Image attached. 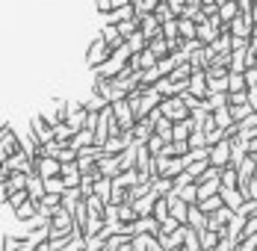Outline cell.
<instances>
[{"mask_svg":"<svg viewBox=\"0 0 257 251\" xmlns=\"http://www.w3.org/2000/svg\"><path fill=\"white\" fill-rule=\"evenodd\" d=\"M109 53H112V50H109V45L103 42L101 33H98V36H95V39L89 42V48H86V65H89V68L101 65V62L106 59V56H109Z\"/></svg>","mask_w":257,"mask_h":251,"instance_id":"1","label":"cell"},{"mask_svg":"<svg viewBox=\"0 0 257 251\" xmlns=\"http://www.w3.org/2000/svg\"><path fill=\"white\" fill-rule=\"evenodd\" d=\"M207 160H210V166L225 169V166L231 163V139H219L216 145H210V151H207Z\"/></svg>","mask_w":257,"mask_h":251,"instance_id":"2","label":"cell"},{"mask_svg":"<svg viewBox=\"0 0 257 251\" xmlns=\"http://www.w3.org/2000/svg\"><path fill=\"white\" fill-rule=\"evenodd\" d=\"M109 112H112V118L121 124V130H130V127L136 124V118H133V109H130L127 98H118L109 103Z\"/></svg>","mask_w":257,"mask_h":251,"instance_id":"3","label":"cell"},{"mask_svg":"<svg viewBox=\"0 0 257 251\" xmlns=\"http://www.w3.org/2000/svg\"><path fill=\"white\" fill-rule=\"evenodd\" d=\"M62 172V163L56 160V157H48V154H42L39 160H36V175L42 177H53V175H59Z\"/></svg>","mask_w":257,"mask_h":251,"instance_id":"4","label":"cell"},{"mask_svg":"<svg viewBox=\"0 0 257 251\" xmlns=\"http://www.w3.org/2000/svg\"><path fill=\"white\" fill-rule=\"evenodd\" d=\"M251 24H254L251 12H239L233 21H228V27H231V36H239V39H248V36H251Z\"/></svg>","mask_w":257,"mask_h":251,"instance_id":"5","label":"cell"},{"mask_svg":"<svg viewBox=\"0 0 257 251\" xmlns=\"http://www.w3.org/2000/svg\"><path fill=\"white\" fill-rule=\"evenodd\" d=\"M136 18H139V33H142L145 39L160 36V21L154 18V12H136Z\"/></svg>","mask_w":257,"mask_h":251,"instance_id":"6","label":"cell"},{"mask_svg":"<svg viewBox=\"0 0 257 251\" xmlns=\"http://www.w3.org/2000/svg\"><path fill=\"white\" fill-rule=\"evenodd\" d=\"M62 207V195H53V192H45L42 198H39V216H45L48 222H51V216Z\"/></svg>","mask_w":257,"mask_h":251,"instance_id":"7","label":"cell"},{"mask_svg":"<svg viewBox=\"0 0 257 251\" xmlns=\"http://www.w3.org/2000/svg\"><path fill=\"white\" fill-rule=\"evenodd\" d=\"M151 163H154V154L145 148V142H136V163H133V169L139 175H148L151 172Z\"/></svg>","mask_w":257,"mask_h":251,"instance_id":"8","label":"cell"},{"mask_svg":"<svg viewBox=\"0 0 257 251\" xmlns=\"http://www.w3.org/2000/svg\"><path fill=\"white\" fill-rule=\"evenodd\" d=\"M166 201H169V216H172V219H178L180 225H186V216H189V204H186V201H180L175 192H172V195H166Z\"/></svg>","mask_w":257,"mask_h":251,"instance_id":"9","label":"cell"},{"mask_svg":"<svg viewBox=\"0 0 257 251\" xmlns=\"http://www.w3.org/2000/svg\"><path fill=\"white\" fill-rule=\"evenodd\" d=\"M186 92L195 98H207V74L204 71H192L186 80Z\"/></svg>","mask_w":257,"mask_h":251,"instance_id":"10","label":"cell"},{"mask_svg":"<svg viewBox=\"0 0 257 251\" xmlns=\"http://www.w3.org/2000/svg\"><path fill=\"white\" fill-rule=\"evenodd\" d=\"M160 198V195H154V192H145L142 198H136L130 207L136 210V216H151V210H154V201Z\"/></svg>","mask_w":257,"mask_h":251,"instance_id":"11","label":"cell"},{"mask_svg":"<svg viewBox=\"0 0 257 251\" xmlns=\"http://www.w3.org/2000/svg\"><path fill=\"white\" fill-rule=\"evenodd\" d=\"M219 195H222V201H225V207H231L233 213L239 210L242 195H239V189H236V186H219Z\"/></svg>","mask_w":257,"mask_h":251,"instance_id":"12","label":"cell"},{"mask_svg":"<svg viewBox=\"0 0 257 251\" xmlns=\"http://www.w3.org/2000/svg\"><path fill=\"white\" fill-rule=\"evenodd\" d=\"M12 213H15V219H18V222H27V219H33V216L39 213V201H36V198H27L24 204H18Z\"/></svg>","mask_w":257,"mask_h":251,"instance_id":"13","label":"cell"},{"mask_svg":"<svg viewBox=\"0 0 257 251\" xmlns=\"http://www.w3.org/2000/svg\"><path fill=\"white\" fill-rule=\"evenodd\" d=\"M207 219H210V216L198 210V204H189V216H186V225L195 227V230H204V227H207Z\"/></svg>","mask_w":257,"mask_h":251,"instance_id":"14","label":"cell"},{"mask_svg":"<svg viewBox=\"0 0 257 251\" xmlns=\"http://www.w3.org/2000/svg\"><path fill=\"white\" fill-rule=\"evenodd\" d=\"M80 103L86 106V112H101V109H106V106H109V100L103 98V95H98V92H92L89 98H83Z\"/></svg>","mask_w":257,"mask_h":251,"instance_id":"15","label":"cell"},{"mask_svg":"<svg viewBox=\"0 0 257 251\" xmlns=\"http://www.w3.org/2000/svg\"><path fill=\"white\" fill-rule=\"evenodd\" d=\"M148 50L154 53L157 59H163V56H169V39L160 33V36H154V39H148Z\"/></svg>","mask_w":257,"mask_h":251,"instance_id":"16","label":"cell"},{"mask_svg":"<svg viewBox=\"0 0 257 251\" xmlns=\"http://www.w3.org/2000/svg\"><path fill=\"white\" fill-rule=\"evenodd\" d=\"M210 112H213V121H216V127H219V130H225V127L236 124V121H233V115H231V109H228V106H216V109H210Z\"/></svg>","mask_w":257,"mask_h":251,"instance_id":"17","label":"cell"},{"mask_svg":"<svg viewBox=\"0 0 257 251\" xmlns=\"http://www.w3.org/2000/svg\"><path fill=\"white\" fill-rule=\"evenodd\" d=\"M71 222H74V216H71L65 207H59V210L51 216V225L59 227V230H71Z\"/></svg>","mask_w":257,"mask_h":251,"instance_id":"18","label":"cell"},{"mask_svg":"<svg viewBox=\"0 0 257 251\" xmlns=\"http://www.w3.org/2000/svg\"><path fill=\"white\" fill-rule=\"evenodd\" d=\"M6 192H18V189H27V175L24 172H9V177L3 180Z\"/></svg>","mask_w":257,"mask_h":251,"instance_id":"19","label":"cell"},{"mask_svg":"<svg viewBox=\"0 0 257 251\" xmlns=\"http://www.w3.org/2000/svg\"><path fill=\"white\" fill-rule=\"evenodd\" d=\"M195 204H198V210H201V213H207V216H213V213H216V210H219V207H222L225 201H222V195L216 192V195H207V198L195 201Z\"/></svg>","mask_w":257,"mask_h":251,"instance_id":"20","label":"cell"},{"mask_svg":"<svg viewBox=\"0 0 257 251\" xmlns=\"http://www.w3.org/2000/svg\"><path fill=\"white\" fill-rule=\"evenodd\" d=\"M189 74H192V65L183 59V62H178V65L169 71V80H172V83H186V80H189Z\"/></svg>","mask_w":257,"mask_h":251,"instance_id":"21","label":"cell"},{"mask_svg":"<svg viewBox=\"0 0 257 251\" xmlns=\"http://www.w3.org/2000/svg\"><path fill=\"white\" fill-rule=\"evenodd\" d=\"M183 251H201V242H198V230L189 225H183Z\"/></svg>","mask_w":257,"mask_h":251,"instance_id":"22","label":"cell"},{"mask_svg":"<svg viewBox=\"0 0 257 251\" xmlns=\"http://www.w3.org/2000/svg\"><path fill=\"white\" fill-rule=\"evenodd\" d=\"M103 227V216H86V225H83V239L89 236H98Z\"/></svg>","mask_w":257,"mask_h":251,"instance_id":"23","label":"cell"},{"mask_svg":"<svg viewBox=\"0 0 257 251\" xmlns=\"http://www.w3.org/2000/svg\"><path fill=\"white\" fill-rule=\"evenodd\" d=\"M27 192H30V198H42L45 195V180L39 175H27Z\"/></svg>","mask_w":257,"mask_h":251,"instance_id":"24","label":"cell"},{"mask_svg":"<svg viewBox=\"0 0 257 251\" xmlns=\"http://www.w3.org/2000/svg\"><path fill=\"white\" fill-rule=\"evenodd\" d=\"M180 201H186V204H195L198 201V186H195V180H189V183H183L178 192H175Z\"/></svg>","mask_w":257,"mask_h":251,"instance_id":"25","label":"cell"},{"mask_svg":"<svg viewBox=\"0 0 257 251\" xmlns=\"http://www.w3.org/2000/svg\"><path fill=\"white\" fill-rule=\"evenodd\" d=\"M172 124H175L172 118H166V115H157V118H154V133H157V136H163V139L169 142V139H172Z\"/></svg>","mask_w":257,"mask_h":251,"instance_id":"26","label":"cell"},{"mask_svg":"<svg viewBox=\"0 0 257 251\" xmlns=\"http://www.w3.org/2000/svg\"><path fill=\"white\" fill-rule=\"evenodd\" d=\"M124 42H127L130 53H139V50H145V48H148V39H145V36L139 33V30H136V33H130V36L124 39Z\"/></svg>","mask_w":257,"mask_h":251,"instance_id":"27","label":"cell"},{"mask_svg":"<svg viewBox=\"0 0 257 251\" xmlns=\"http://www.w3.org/2000/svg\"><path fill=\"white\" fill-rule=\"evenodd\" d=\"M228 92H248V83H245V77L236 74V71H228Z\"/></svg>","mask_w":257,"mask_h":251,"instance_id":"28","label":"cell"},{"mask_svg":"<svg viewBox=\"0 0 257 251\" xmlns=\"http://www.w3.org/2000/svg\"><path fill=\"white\" fill-rule=\"evenodd\" d=\"M83 201H86V210H89V216H103V204H106L103 198H98V195L92 192V195H86Z\"/></svg>","mask_w":257,"mask_h":251,"instance_id":"29","label":"cell"},{"mask_svg":"<svg viewBox=\"0 0 257 251\" xmlns=\"http://www.w3.org/2000/svg\"><path fill=\"white\" fill-rule=\"evenodd\" d=\"M236 15H239V3H236V0H228V3L219 6V18H222V21H233Z\"/></svg>","mask_w":257,"mask_h":251,"instance_id":"30","label":"cell"},{"mask_svg":"<svg viewBox=\"0 0 257 251\" xmlns=\"http://www.w3.org/2000/svg\"><path fill=\"white\" fill-rule=\"evenodd\" d=\"M207 166H210V160H207V157H201V160H189L183 172H186V175H189V177H192V180H195V177L201 175V172H204Z\"/></svg>","mask_w":257,"mask_h":251,"instance_id":"31","label":"cell"},{"mask_svg":"<svg viewBox=\"0 0 257 251\" xmlns=\"http://www.w3.org/2000/svg\"><path fill=\"white\" fill-rule=\"evenodd\" d=\"M133 56H136V62H139V71H145V68H154V65H157V56H154L148 48L139 50V53H133Z\"/></svg>","mask_w":257,"mask_h":251,"instance_id":"32","label":"cell"},{"mask_svg":"<svg viewBox=\"0 0 257 251\" xmlns=\"http://www.w3.org/2000/svg\"><path fill=\"white\" fill-rule=\"evenodd\" d=\"M115 30H118V36H121V39H127L130 33H136V30H139V18L133 15V18H127V21H118Z\"/></svg>","mask_w":257,"mask_h":251,"instance_id":"33","label":"cell"},{"mask_svg":"<svg viewBox=\"0 0 257 251\" xmlns=\"http://www.w3.org/2000/svg\"><path fill=\"white\" fill-rule=\"evenodd\" d=\"M45 192H53V195H62V192H65V183H62V175L45 177Z\"/></svg>","mask_w":257,"mask_h":251,"instance_id":"34","label":"cell"},{"mask_svg":"<svg viewBox=\"0 0 257 251\" xmlns=\"http://www.w3.org/2000/svg\"><path fill=\"white\" fill-rule=\"evenodd\" d=\"M207 109H216V106H228V92H207Z\"/></svg>","mask_w":257,"mask_h":251,"instance_id":"35","label":"cell"},{"mask_svg":"<svg viewBox=\"0 0 257 251\" xmlns=\"http://www.w3.org/2000/svg\"><path fill=\"white\" fill-rule=\"evenodd\" d=\"M178 33L180 39H195V21L192 18H178Z\"/></svg>","mask_w":257,"mask_h":251,"instance_id":"36","label":"cell"},{"mask_svg":"<svg viewBox=\"0 0 257 251\" xmlns=\"http://www.w3.org/2000/svg\"><path fill=\"white\" fill-rule=\"evenodd\" d=\"M195 186H198V201L219 192V180H201V183H195Z\"/></svg>","mask_w":257,"mask_h":251,"instance_id":"37","label":"cell"},{"mask_svg":"<svg viewBox=\"0 0 257 251\" xmlns=\"http://www.w3.org/2000/svg\"><path fill=\"white\" fill-rule=\"evenodd\" d=\"M151 216H154L157 222H166V219H169V201H166V198H157Z\"/></svg>","mask_w":257,"mask_h":251,"instance_id":"38","label":"cell"},{"mask_svg":"<svg viewBox=\"0 0 257 251\" xmlns=\"http://www.w3.org/2000/svg\"><path fill=\"white\" fill-rule=\"evenodd\" d=\"M154 18L160 21V24H163V21H169V18H178V15L169 9V3H166V0H160V3L154 6Z\"/></svg>","mask_w":257,"mask_h":251,"instance_id":"39","label":"cell"},{"mask_svg":"<svg viewBox=\"0 0 257 251\" xmlns=\"http://www.w3.org/2000/svg\"><path fill=\"white\" fill-rule=\"evenodd\" d=\"M145 148L157 157V154H163V148H166V139H163V136H157V133H151V136L145 139Z\"/></svg>","mask_w":257,"mask_h":251,"instance_id":"40","label":"cell"},{"mask_svg":"<svg viewBox=\"0 0 257 251\" xmlns=\"http://www.w3.org/2000/svg\"><path fill=\"white\" fill-rule=\"evenodd\" d=\"M207 92H228V74L225 77H207Z\"/></svg>","mask_w":257,"mask_h":251,"instance_id":"41","label":"cell"},{"mask_svg":"<svg viewBox=\"0 0 257 251\" xmlns=\"http://www.w3.org/2000/svg\"><path fill=\"white\" fill-rule=\"evenodd\" d=\"M186 142H189V148H207V133L195 127V130L189 133V139H186Z\"/></svg>","mask_w":257,"mask_h":251,"instance_id":"42","label":"cell"},{"mask_svg":"<svg viewBox=\"0 0 257 251\" xmlns=\"http://www.w3.org/2000/svg\"><path fill=\"white\" fill-rule=\"evenodd\" d=\"M228 109H231L233 121H236V124H239V121H242V118H245V115H248V112H251V103H248V100H245V103H236V106H228Z\"/></svg>","mask_w":257,"mask_h":251,"instance_id":"43","label":"cell"},{"mask_svg":"<svg viewBox=\"0 0 257 251\" xmlns=\"http://www.w3.org/2000/svg\"><path fill=\"white\" fill-rule=\"evenodd\" d=\"M136 219V210L130 204H118V222H133Z\"/></svg>","mask_w":257,"mask_h":251,"instance_id":"44","label":"cell"},{"mask_svg":"<svg viewBox=\"0 0 257 251\" xmlns=\"http://www.w3.org/2000/svg\"><path fill=\"white\" fill-rule=\"evenodd\" d=\"M245 100H248V92H228V106L245 103Z\"/></svg>","mask_w":257,"mask_h":251,"instance_id":"45","label":"cell"},{"mask_svg":"<svg viewBox=\"0 0 257 251\" xmlns=\"http://www.w3.org/2000/svg\"><path fill=\"white\" fill-rule=\"evenodd\" d=\"M242 77H245L248 89H251V86H257V65H251V68H245V71H242Z\"/></svg>","mask_w":257,"mask_h":251,"instance_id":"46","label":"cell"},{"mask_svg":"<svg viewBox=\"0 0 257 251\" xmlns=\"http://www.w3.org/2000/svg\"><path fill=\"white\" fill-rule=\"evenodd\" d=\"M95 9H98V15H106L112 6H109V0H95Z\"/></svg>","mask_w":257,"mask_h":251,"instance_id":"47","label":"cell"},{"mask_svg":"<svg viewBox=\"0 0 257 251\" xmlns=\"http://www.w3.org/2000/svg\"><path fill=\"white\" fill-rule=\"evenodd\" d=\"M245 148H248V154H257V133L248 139V142H245Z\"/></svg>","mask_w":257,"mask_h":251,"instance_id":"48","label":"cell"},{"mask_svg":"<svg viewBox=\"0 0 257 251\" xmlns=\"http://www.w3.org/2000/svg\"><path fill=\"white\" fill-rule=\"evenodd\" d=\"M36 251H53V248H51V242L45 239V242H39V245H36Z\"/></svg>","mask_w":257,"mask_h":251,"instance_id":"49","label":"cell"},{"mask_svg":"<svg viewBox=\"0 0 257 251\" xmlns=\"http://www.w3.org/2000/svg\"><path fill=\"white\" fill-rule=\"evenodd\" d=\"M124 3H130V0H109V6H112V9H118V6H124Z\"/></svg>","mask_w":257,"mask_h":251,"instance_id":"50","label":"cell"},{"mask_svg":"<svg viewBox=\"0 0 257 251\" xmlns=\"http://www.w3.org/2000/svg\"><path fill=\"white\" fill-rule=\"evenodd\" d=\"M6 198H9V192H6V186L0 183V201H6Z\"/></svg>","mask_w":257,"mask_h":251,"instance_id":"51","label":"cell"},{"mask_svg":"<svg viewBox=\"0 0 257 251\" xmlns=\"http://www.w3.org/2000/svg\"><path fill=\"white\" fill-rule=\"evenodd\" d=\"M254 157V180H257V154H251Z\"/></svg>","mask_w":257,"mask_h":251,"instance_id":"52","label":"cell"},{"mask_svg":"<svg viewBox=\"0 0 257 251\" xmlns=\"http://www.w3.org/2000/svg\"><path fill=\"white\" fill-rule=\"evenodd\" d=\"M213 3H216V6H222V3H228V0H213Z\"/></svg>","mask_w":257,"mask_h":251,"instance_id":"53","label":"cell"},{"mask_svg":"<svg viewBox=\"0 0 257 251\" xmlns=\"http://www.w3.org/2000/svg\"><path fill=\"white\" fill-rule=\"evenodd\" d=\"M231 251H242V248H239V245H233V248H231Z\"/></svg>","mask_w":257,"mask_h":251,"instance_id":"54","label":"cell"},{"mask_svg":"<svg viewBox=\"0 0 257 251\" xmlns=\"http://www.w3.org/2000/svg\"><path fill=\"white\" fill-rule=\"evenodd\" d=\"M0 251H3V245H0Z\"/></svg>","mask_w":257,"mask_h":251,"instance_id":"55","label":"cell"}]
</instances>
